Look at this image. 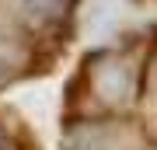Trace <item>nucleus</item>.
<instances>
[{"instance_id":"nucleus-1","label":"nucleus","mask_w":157,"mask_h":150,"mask_svg":"<svg viewBox=\"0 0 157 150\" xmlns=\"http://www.w3.org/2000/svg\"><path fill=\"white\" fill-rule=\"evenodd\" d=\"M59 150H157V25L80 56L59 101Z\"/></svg>"},{"instance_id":"nucleus-2","label":"nucleus","mask_w":157,"mask_h":150,"mask_svg":"<svg viewBox=\"0 0 157 150\" xmlns=\"http://www.w3.org/2000/svg\"><path fill=\"white\" fill-rule=\"evenodd\" d=\"M80 32V0H0V91L42 80Z\"/></svg>"},{"instance_id":"nucleus-3","label":"nucleus","mask_w":157,"mask_h":150,"mask_svg":"<svg viewBox=\"0 0 157 150\" xmlns=\"http://www.w3.org/2000/svg\"><path fill=\"white\" fill-rule=\"evenodd\" d=\"M0 150H45L28 119L11 105H0Z\"/></svg>"},{"instance_id":"nucleus-4","label":"nucleus","mask_w":157,"mask_h":150,"mask_svg":"<svg viewBox=\"0 0 157 150\" xmlns=\"http://www.w3.org/2000/svg\"><path fill=\"white\" fill-rule=\"evenodd\" d=\"M133 4H157V0H133Z\"/></svg>"}]
</instances>
